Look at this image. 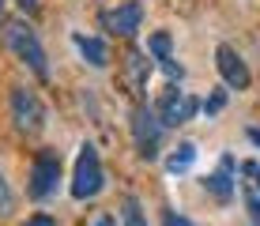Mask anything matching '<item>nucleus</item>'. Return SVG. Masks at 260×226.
Wrapping results in <instances>:
<instances>
[{
	"instance_id": "nucleus-17",
	"label": "nucleus",
	"mask_w": 260,
	"mask_h": 226,
	"mask_svg": "<svg viewBox=\"0 0 260 226\" xmlns=\"http://www.w3.org/2000/svg\"><path fill=\"white\" fill-rule=\"evenodd\" d=\"M245 204H249V219H253V226H260V196L245 192Z\"/></svg>"
},
{
	"instance_id": "nucleus-9",
	"label": "nucleus",
	"mask_w": 260,
	"mask_h": 226,
	"mask_svg": "<svg viewBox=\"0 0 260 226\" xmlns=\"http://www.w3.org/2000/svg\"><path fill=\"white\" fill-rule=\"evenodd\" d=\"M121 68H124V83H128V94H143L147 90V79H151V53H143L136 49V45H128L124 49V60H121Z\"/></svg>"
},
{
	"instance_id": "nucleus-21",
	"label": "nucleus",
	"mask_w": 260,
	"mask_h": 226,
	"mask_svg": "<svg viewBox=\"0 0 260 226\" xmlns=\"http://www.w3.org/2000/svg\"><path fill=\"white\" fill-rule=\"evenodd\" d=\"M87 226H117V222H113V215H106V211H98V215H94V219H91V222H87Z\"/></svg>"
},
{
	"instance_id": "nucleus-22",
	"label": "nucleus",
	"mask_w": 260,
	"mask_h": 226,
	"mask_svg": "<svg viewBox=\"0 0 260 226\" xmlns=\"http://www.w3.org/2000/svg\"><path fill=\"white\" fill-rule=\"evenodd\" d=\"M38 4H42V0H19L23 12H38Z\"/></svg>"
},
{
	"instance_id": "nucleus-18",
	"label": "nucleus",
	"mask_w": 260,
	"mask_h": 226,
	"mask_svg": "<svg viewBox=\"0 0 260 226\" xmlns=\"http://www.w3.org/2000/svg\"><path fill=\"white\" fill-rule=\"evenodd\" d=\"M8 211H12V192H8L4 174H0V215H8Z\"/></svg>"
},
{
	"instance_id": "nucleus-20",
	"label": "nucleus",
	"mask_w": 260,
	"mask_h": 226,
	"mask_svg": "<svg viewBox=\"0 0 260 226\" xmlns=\"http://www.w3.org/2000/svg\"><path fill=\"white\" fill-rule=\"evenodd\" d=\"M23 226H57V222H53V215H34V219H26Z\"/></svg>"
},
{
	"instance_id": "nucleus-7",
	"label": "nucleus",
	"mask_w": 260,
	"mask_h": 226,
	"mask_svg": "<svg viewBox=\"0 0 260 226\" xmlns=\"http://www.w3.org/2000/svg\"><path fill=\"white\" fill-rule=\"evenodd\" d=\"M98 23H102L106 34H113V38H136L140 34V23H143V4L140 0H124L117 8H106L102 15H98Z\"/></svg>"
},
{
	"instance_id": "nucleus-3",
	"label": "nucleus",
	"mask_w": 260,
	"mask_h": 226,
	"mask_svg": "<svg viewBox=\"0 0 260 226\" xmlns=\"http://www.w3.org/2000/svg\"><path fill=\"white\" fill-rule=\"evenodd\" d=\"M162 136H166V124L158 121V113L151 110V106H136L132 110V140H136V151H140V158H147V162H155L158 158V151H162Z\"/></svg>"
},
{
	"instance_id": "nucleus-1",
	"label": "nucleus",
	"mask_w": 260,
	"mask_h": 226,
	"mask_svg": "<svg viewBox=\"0 0 260 226\" xmlns=\"http://www.w3.org/2000/svg\"><path fill=\"white\" fill-rule=\"evenodd\" d=\"M4 45H8V49H12L38 79H49L46 49H42L38 34H34V26L26 23V19H8V23H4Z\"/></svg>"
},
{
	"instance_id": "nucleus-8",
	"label": "nucleus",
	"mask_w": 260,
	"mask_h": 226,
	"mask_svg": "<svg viewBox=\"0 0 260 226\" xmlns=\"http://www.w3.org/2000/svg\"><path fill=\"white\" fill-rule=\"evenodd\" d=\"M215 68H219L222 83H226L230 90H245L249 83H253V76H249L245 60H241V57H238V49H234V45H226V42L215 49Z\"/></svg>"
},
{
	"instance_id": "nucleus-6",
	"label": "nucleus",
	"mask_w": 260,
	"mask_h": 226,
	"mask_svg": "<svg viewBox=\"0 0 260 226\" xmlns=\"http://www.w3.org/2000/svg\"><path fill=\"white\" fill-rule=\"evenodd\" d=\"M155 113H158V121H162L166 128H177V124H189L192 117L200 113V98H192L189 90L170 87V90H162V98H158Z\"/></svg>"
},
{
	"instance_id": "nucleus-19",
	"label": "nucleus",
	"mask_w": 260,
	"mask_h": 226,
	"mask_svg": "<svg viewBox=\"0 0 260 226\" xmlns=\"http://www.w3.org/2000/svg\"><path fill=\"white\" fill-rule=\"evenodd\" d=\"M162 226H192L185 215H177V211H166V219H162Z\"/></svg>"
},
{
	"instance_id": "nucleus-14",
	"label": "nucleus",
	"mask_w": 260,
	"mask_h": 226,
	"mask_svg": "<svg viewBox=\"0 0 260 226\" xmlns=\"http://www.w3.org/2000/svg\"><path fill=\"white\" fill-rule=\"evenodd\" d=\"M147 53H151V60H158V64L170 60V57H174V53H170V34L166 30H155L147 38Z\"/></svg>"
},
{
	"instance_id": "nucleus-12",
	"label": "nucleus",
	"mask_w": 260,
	"mask_h": 226,
	"mask_svg": "<svg viewBox=\"0 0 260 226\" xmlns=\"http://www.w3.org/2000/svg\"><path fill=\"white\" fill-rule=\"evenodd\" d=\"M192 162H196V143H192V140H181L174 151H170L166 170H170V174H185V170H189Z\"/></svg>"
},
{
	"instance_id": "nucleus-13",
	"label": "nucleus",
	"mask_w": 260,
	"mask_h": 226,
	"mask_svg": "<svg viewBox=\"0 0 260 226\" xmlns=\"http://www.w3.org/2000/svg\"><path fill=\"white\" fill-rule=\"evenodd\" d=\"M121 219H124V226H151L136 196H124V200H121Z\"/></svg>"
},
{
	"instance_id": "nucleus-11",
	"label": "nucleus",
	"mask_w": 260,
	"mask_h": 226,
	"mask_svg": "<svg viewBox=\"0 0 260 226\" xmlns=\"http://www.w3.org/2000/svg\"><path fill=\"white\" fill-rule=\"evenodd\" d=\"M72 45H76L79 53H83V60L91 68H106L110 64V49H106V42L102 38H94V34H72Z\"/></svg>"
},
{
	"instance_id": "nucleus-24",
	"label": "nucleus",
	"mask_w": 260,
	"mask_h": 226,
	"mask_svg": "<svg viewBox=\"0 0 260 226\" xmlns=\"http://www.w3.org/2000/svg\"><path fill=\"white\" fill-rule=\"evenodd\" d=\"M253 177H256V188H260V166H256V174H253Z\"/></svg>"
},
{
	"instance_id": "nucleus-25",
	"label": "nucleus",
	"mask_w": 260,
	"mask_h": 226,
	"mask_svg": "<svg viewBox=\"0 0 260 226\" xmlns=\"http://www.w3.org/2000/svg\"><path fill=\"white\" fill-rule=\"evenodd\" d=\"M0 12H4V0H0Z\"/></svg>"
},
{
	"instance_id": "nucleus-23",
	"label": "nucleus",
	"mask_w": 260,
	"mask_h": 226,
	"mask_svg": "<svg viewBox=\"0 0 260 226\" xmlns=\"http://www.w3.org/2000/svg\"><path fill=\"white\" fill-rule=\"evenodd\" d=\"M249 140H253L256 147H260V128H249Z\"/></svg>"
},
{
	"instance_id": "nucleus-4",
	"label": "nucleus",
	"mask_w": 260,
	"mask_h": 226,
	"mask_svg": "<svg viewBox=\"0 0 260 226\" xmlns=\"http://www.w3.org/2000/svg\"><path fill=\"white\" fill-rule=\"evenodd\" d=\"M8 106H12V121H15V128H19L23 136H38L42 128H46V102L38 98V90L12 87Z\"/></svg>"
},
{
	"instance_id": "nucleus-10",
	"label": "nucleus",
	"mask_w": 260,
	"mask_h": 226,
	"mask_svg": "<svg viewBox=\"0 0 260 226\" xmlns=\"http://www.w3.org/2000/svg\"><path fill=\"white\" fill-rule=\"evenodd\" d=\"M204 188H208L219 204H226L230 196H234V158L222 155V158H219V170L204 177Z\"/></svg>"
},
{
	"instance_id": "nucleus-16",
	"label": "nucleus",
	"mask_w": 260,
	"mask_h": 226,
	"mask_svg": "<svg viewBox=\"0 0 260 226\" xmlns=\"http://www.w3.org/2000/svg\"><path fill=\"white\" fill-rule=\"evenodd\" d=\"M158 68H162V72H166V76H170V83H181V79H185V68H181V64H177V60H174V57H170V60H162V64H158Z\"/></svg>"
},
{
	"instance_id": "nucleus-5",
	"label": "nucleus",
	"mask_w": 260,
	"mask_h": 226,
	"mask_svg": "<svg viewBox=\"0 0 260 226\" xmlns=\"http://www.w3.org/2000/svg\"><path fill=\"white\" fill-rule=\"evenodd\" d=\"M57 185H60V155L53 147H42L30 162V185H26V192H30V200H49L57 192Z\"/></svg>"
},
{
	"instance_id": "nucleus-2",
	"label": "nucleus",
	"mask_w": 260,
	"mask_h": 226,
	"mask_svg": "<svg viewBox=\"0 0 260 226\" xmlns=\"http://www.w3.org/2000/svg\"><path fill=\"white\" fill-rule=\"evenodd\" d=\"M106 185V170H102V158H98V147L94 143H83L76 155V170H72V196L76 200H94Z\"/></svg>"
},
{
	"instance_id": "nucleus-15",
	"label": "nucleus",
	"mask_w": 260,
	"mask_h": 226,
	"mask_svg": "<svg viewBox=\"0 0 260 226\" xmlns=\"http://www.w3.org/2000/svg\"><path fill=\"white\" fill-rule=\"evenodd\" d=\"M222 106H226V90H215L211 98H204V102H200V110L204 113H219Z\"/></svg>"
}]
</instances>
